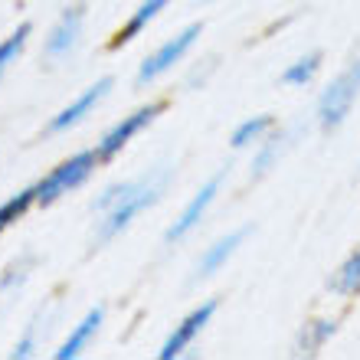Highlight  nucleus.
I'll list each match as a JSON object with an SVG mask.
<instances>
[{"instance_id": "7ed1b4c3", "label": "nucleus", "mask_w": 360, "mask_h": 360, "mask_svg": "<svg viewBox=\"0 0 360 360\" xmlns=\"http://www.w3.org/2000/svg\"><path fill=\"white\" fill-rule=\"evenodd\" d=\"M98 167H102V161H98L95 148H86V151H76V154H69V158H63L56 167H49V171L33 184V187H37V207L46 210V207H53V203H59L66 193L86 187Z\"/></svg>"}, {"instance_id": "6ab92c4d", "label": "nucleus", "mask_w": 360, "mask_h": 360, "mask_svg": "<svg viewBox=\"0 0 360 360\" xmlns=\"http://www.w3.org/2000/svg\"><path fill=\"white\" fill-rule=\"evenodd\" d=\"M30 37H33V23H30V20H23V23H17L7 37L0 39V82H4L10 69L20 63V56L27 53Z\"/></svg>"}, {"instance_id": "20e7f679", "label": "nucleus", "mask_w": 360, "mask_h": 360, "mask_svg": "<svg viewBox=\"0 0 360 360\" xmlns=\"http://www.w3.org/2000/svg\"><path fill=\"white\" fill-rule=\"evenodd\" d=\"M200 37H203V23H200V20H193V23H187L184 30H177L174 37H167L154 53H148V56L141 59V66L134 72V82L144 89V86H154V82L164 79L167 72H174V69L197 49Z\"/></svg>"}, {"instance_id": "2eb2a0df", "label": "nucleus", "mask_w": 360, "mask_h": 360, "mask_svg": "<svg viewBox=\"0 0 360 360\" xmlns=\"http://www.w3.org/2000/svg\"><path fill=\"white\" fill-rule=\"evenodd\" d=\"M275 128H278V118H275L272 112L249 115V118H243V122L229 131V148H233V151H252L259 141H266Z\"/></svg>"}, {"instance_id": "f03ea898", "label": "nucleus", "mask_w": 360, "mask_h": 360, "mask_svg": "<svg viewBox=\"0 0 360 360\" xmlns=\"http://www.w3.org/2000/svg\"><path fill=\"white\" fill-rule=\"evenodd\" d=\"M360 102V53L351 56L314 98V124L321 134L341 131Z\"/></svg>"}, {"instance_id": "1a4fd4ad", "label": "nucleus", "mask_w": 360, "mask_h": 360, "mask_svg": "<svg viewBox=\"0 0 360 360\" xmlns=\"http://www.w3.org/2000/svg\"><path fill=\"white\" fill-rule=\"evenodd\" d=\"M112 89H115V79L112 76H102V79H95L92 86H86L82 92L72 98L69 105H63L56 115H49V122L43 124V134H66V131H72V128H79V124L86 122L89 115H95V108L112 95Z\"/></svg>"}, {"instance_id": "423d86ee", "label": "nucleus", "mask_w": 360, "mask_h": 360, "mask_svg": "<svg viewBox=\"0 0 360 360\" xmlns=\"http://www.w3.org/2000/svg\"><path fill=\"white\" fill-rule=\"evenodd\" d=\"M86 20H89V0H66V7L59 10V17L53 20V27L43 37L39 59L43 63H63V59L72 56L82 33H86Z\"/></svg>"}, {"instance_id": "f8f14e48", "label": "nucleus", "mask_w": 360, "mask_h": 360, "mask_svg": "<svg viewBox=\"0 0 360 360\" xmlns=\"http://www.w3.org/2000/svg\"><path fill=\"white\" fill-rule=\"evenodd\" d=\"M292 144H295V128L278 124L266 141H259L256 148H252V158H249V180H252V184H262V180L282 164L285 154L292 151Z\"/></svg>"}, {"instance_id": "a211bd4d", "label": "nucleus", "mask_w": 360, "mask_h": 360, "mask_svg": "<svg viewBox=\"0 0 360 360\" xmlns=\"http://www.w3.org/2000/svg\"><path fill=\"white\" fill-rule=\"evenodd\" d=\"M37 262H39V256L33 252V249H23V252H17V256L7 262V266L0 269V295L20 292V288L30 282V275L37 272Z\"/></svg>"}, {"instance_id": "aec40b11", "label": "nucleus", "mask_w": 360, "mask_h": 360, "mask_svg": "<svg viewBox=\"0 0 360 360\" xmlns=\"http://www.w3.org/2000/svg\"><path fill=\"white\" fill-rule=\"evenodd\" d=\"M33 207H37V187H33V184L17 190V193H10V197L0 203V236H4L10 226H17Z\"/></svg>"}, {"instance_id": "9b49d317", "label": "nucleus", "mask_w": 360, "mask_h": 360, "mask_svg": "<svg viewBox=\"0 0 360 360\" xmlns=\"http://www.w3.org/2000/svg\"><path fill=\"white\" fill-rule=\"evenodd\" d=\"M249 233H252V226H236V229H229V233L213 239V243L200 252L197 266H193V282H207V278H213L217 272H223V269L233 262V256L243 249Z\"/></svg>"}, {"instance_id": "412c9836", "label": "nucleus", "mask_w": 360, "mask_h": 360, "mask_svg": "<svg viewBox=\"0 0 360 360\" xmlns=\"http://www.w3.org/2000/svg\"><path fill=\"white\" fill-rule=\"evenodd\" d=\"M39 321H43V308H39V311L30 318V324L23 328V334H20L17 341H13V347H10V354H7L10 360H30V357H37V351H39Z\"/></svg>"}, {"instance_id": "f257e3e1", "label": "nucleus", "mask_w": 360, "mask_h": 360, "mask_svg": "<svg viewBox=\"0 0 360 360\" xmlns=\"http://www.w3.org/2000/svg\"><path fill=\"white\" fill-rule=\"evenodd\" d=\"M167 184H171V167H154V171L141 174V177H128V190L124 197L115 203L112 210H105L95 217L92 236H89V252H98V249L112 246L115 239L128 233L134 226V219L154 210L167 193Z\"/></svg>"}, {"instance_id": "0eeeda50", "label": "nucleus", "mask_w": 360, "mask_h": 360, "mask_svg": "<svg viewBox=\"0 0 360 360\" xmlns=\"http://www.w3.org/2000/svg\"><path fill=\"white\" fill-rule=\"evenodd\" d=\"M223 184H226V174L217 171L193 190V197H190L187 203H184V210L171 219V226L164 229V246H180L184 239H190L193 233H197L200 223L207 219V213L213 210V203L219 200V193H223Z\"/></svg>"}, {"instance_id": "4468645a", "label": "nucleus", "mask_w": 360, "mask_h": 360, "mask_svg": "<svg viewBox=\"0 0 360 360\" xmlns=\"http://www.w3.org/2000/svg\"><path fill=\"white\" fill-rule=\"evenodd\" d=\"M171 4H174V0H141V4H138V7L128 13V20H124L122 27L112 33V39H108L105 46L112 49V53H118V49H124L128 43H134V39L141 37L144 30L151 27L154 20L161 17L164 10L171 7Z\"/></svg>"}, {"instance_id": "6e6552de", "label": "nucleus", "mask_w": 360, "mask_h": 360, "mask_svg": "<svg viewBox=\"0 0 360 360\" xmlns=\"http://www.w3.org/2000/svg\"><path fill=\"white\" fill-rule=\"evenodd\" d=\"M217 311H219V298H203L200 304H193V308H190V311L171 328V334L161 341V347H158V360L184 357V354L203 338V331L213 324Z\"/></svg>"}, {"instance_id": "ddd939ff", "label": "nucleus", "mask_w": 360, "mask_h": 360, "mask_svg": "<svg viewBox=\"0 0 360 360\" xmlns=\"http://www.w3.org/2000/svg\"><path fill=\"white\" fill-rule=\"evenodd\" d=\"M102 324H105V304H92V308L69 328L66 338L59 341V347L53 351V360H79L95 344Z\"/></svg>"}, {"instance_id": "f3484780", "label": "nucleus", "mask_w": 360, "mask_h": 360, "mask_svg": "<svg viewBox=\"0 0 360 360\" xmlns=\"http://www.w3.org/2000/svg\"><path fill=\"white\" fill-rule=\"evenodd\" d=\"M321 69H324V53L321 49H308V53L295 56L292 63L282 69L278 82H282L285 89H308L314 79L321 76Z\"/></svg>"}, {"instance_id": "4be33fe9", "label": "nucleus", "mask_w": 360, "mask_h": 360, "mask_svg": "<svg viewBox=\"0 0 360 360\" xmlns=\"http://www.w3.org/2000/svg\"><path fill=\"white\" fill-rule=\"evenodd\" d=\"M217 69H219V56L213 53V56L203 59V66H197V69H193V72L187 76V89H203V86L210 82V76L217 72Z\"/></svg>"}, {"instance_id": "5701e85b", "label": "nucleus", "mask_w": 360, "mask_h": 360, "mask_svg": "<svg viewBox=\"0 0 360 360\" xmlns=\"http://www.w3.org/2000/svg\"><path fill=\"white\" fill-rule=\"evenodd\" d=\"M197 4H213V0H197Z\"/></svg>"}, {"instance_id": "dca6fc26", "label": "nucleus", "mask_w": 360, "mask_h": 360, "mask_svg": "<svg viewBox=\"0 0 360 360\" xmlns=\"http://www.w3.org/2000/svg\"><path fill=\"white\" fill-rule=\"evenodd\" d=\"M324 285H328V292H331L334 298H341V302L357 298L360 295V243L338 262V269L328 275Z\"/></svg>"}, {"instance_id": "9d476101", "label": "nucleus", "mask_w": 360, "mask_h": 360, "mask_svg": "<svg viewBox=\"0 0 360 360\" xmlns=\"http://www.w3.org/2000/svg\"><path fill=\"white\" fill-rule=\"evenodd\" d=\"M341 331V318L338 314H311L298 324L295 331V341H292V357H302V360H314L321 357L324 347L338 338Z\"/></svg>"}, {"instance_id": "39448f33", "label": "nucleus", "mask_w": 360, "mask_h": 360, "mask_svg": "<svg viewBox=\"0 0 360 360\" xmlns=\"http://www.w3.org/2000/svg\"><path fill=\"white\" fill-rule=\"evenodd\" d=\"M167 98H151V102H144V105H138L134 112H128V115H122L118 122L108 128V131L95 141V154H98V161L102 164H112L118 154L128 148V144L138 138L141 131H148L158 118H161L164 112H167Z\"/></svg>"}]
</instances>
